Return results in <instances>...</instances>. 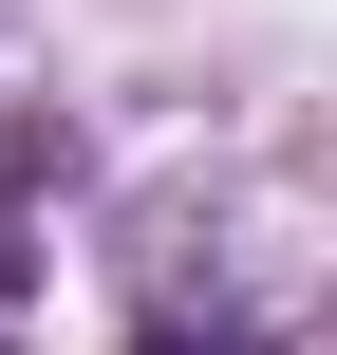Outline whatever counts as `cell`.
<instances>
[{
  "mask_svg": "<svg viewBox=\"0 0 337 355\" xmlns=\"http://www.w3.org/2000/svg\"><path fill=\"white\" fill-rule=\"evenodd\" d=\"M150 355H188V337H150Z\"/></svg>",
  "mask_w": 337,
  "mask_h": 355,
  "instance_id": "6da1fadb",
  "label": "cell"
}]
</instances>
